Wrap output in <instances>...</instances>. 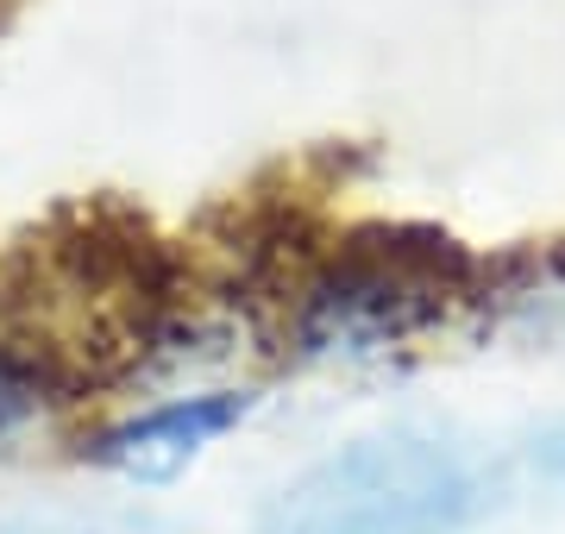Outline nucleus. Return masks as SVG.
<instances>
[{"instance_id":"obj_1","label":"nucleus","mask_w":565,"mask_h":534,"mask_svg":"<svg viewBox=\"0 0 565 534\" xmlns=\"http://www.w3.org/2000/svg\"><path fill=\"white\" fill-rule=\"evenodd\" d=\"M478 284L452 239L422 233H359L333 258L296 277L282 309V346L302 365H371L440 328Z\"/></svg>"},{"instance_id":"obj_2","label":"nucleus","mask_w":565,"mask_h":534,"mask_svg":"<svg viewBox=\"0 0 565 534\" xmlns=\"http://www.w3.org/2000/svg\"><path fill=\"white\" fill-rule=\"evenodd\" d=\"M258 384H202V391L126 403V409L76 428L70 459L102 478H120L132 491H163L195 472L226 434H239L258 415Z\"/></svg>"},{"instance_id":"obj_3","label":"nucleus","mask_w":565,"mask_h":534,"mask_svg":"<svg viewBox=\"0 0 565 534\" xmlns=\"http://www.w3.org/2000/svg\"><path fill=\"white\" fill-rule=\"evenodd\" d=\"M82 396L88 391H82L39 340L0 328V466H13L39 440H51Z\"/></svg>"},{"instance_id":"obj_4","label":"nucleus","mask_w":565,"mask_h":534,"mask_svg":"<svg viewBox=\"0 0 565 534\" xmlns=\"http://www.w3.org/2000/svg\"><path fill=\"white\" fill-rule=\"evenodd\" d=\"M478 302H484V314L497 328L522 333V340H541V346H559L565 340V252L509 258L503 270H490Z\"/></svg>"},{"instance_id":"obj_5","label":"nucleus","mask_w":565,"mask_h":534,"mask_svg":"<svg viewBox=\"0 0 565 534\" xmlns=\"http://www.w3.org/2000/svg\"><path fill=\"white\" fill-rule=\"evenodd\" d=\"M534 466L553 472V478H565V421L559 428H546V434H534Z\"/></svg>"}]
</instances>
